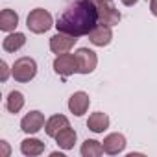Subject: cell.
Instances as JSON below:
<instances>
[{
	"instance_id": "cell-13",
	"label": "cell",
	"mask_w": 157,
	"mask_h": 157,
	"mask_svg": "<svg viewBox=\"0 0 157 157\" xmlns=\"http://www.w3.org/2000/svg\"><path fill=\"white\" fill-rule=\"evenodd\" d=\"M24 44H26V35L21 33V32L10 33V35L2 41V48H4V52H10V54H15V52L21 50Z\"/></svg>"
},
{
	"instance_id": "cell-1",
	"label": "cell",
	"mask_w": 157,
	"mask_h": 157,
	"mask_svg": "<svg viewBox=\"0 0 157 157\" xmlns=\"http://www.w3.org/2000/svg\"><path fill=\"white\" fill-rule=\"evenodd\" d=\"M96 24H98L96 4L89 2V0H74L57 15L56 28L57 32L82 37L89 35Z\"/></svg>"
},
{
	"instance_id": "cell-11",
	"label": "cell",
	"mask_w": 157,
	"mask_h": 157,
	"mask_svg": "<svg viewBox=\"0 0 157 157\" xmlns=\"http://www.w3.org/2000/svg\"><path fill=\"white\" fill-rule=\"evenodd\" d=\"M89 41L94 46H107L113 41V32L111 26H104V24H96L93 28V32L89 33Z\"/></svg>"
},
{
	"instance_id": "cell-21",
	"label": "cell",
	"mask_w": 157,
	"mask_h": 157,
	"mask_svg": "<svg viewBox=\"0 0 157 157\" xmlns=\"http://www.w3.org/2000/svg\"><path fill=\"white\" fill-rule=\"evenodd\" d=\"M150 11L153 17H157V0H150Z\"/></svg>"
},
{
	"instance_id": "cell-6",
	"label": "cell",
	"mask_w": 157,
	"mask_h": 157,
	"mask_svg": "<svg viewBox=\"0 0 157 157\" xmlns=\"http://www.w3.org/2000/svg\"><path fill=\"white\" fill-rule=\"evenodd\" d=\"M54 70L56 74L63 76V78H68L72 76L74 72H78V63H76V56L72 54H59L56 59H54Z\"/></svg>"
},
{
	"instance_id": "cell-12",
	"label": "cell",
	"mask_w": 157,
	"mask_h": 157,
	"mask_svg": "<svg viewBox=\"0 0 157 157\" xmlns=\"http://www.w3.org/2000/svg\"><path fill=\"white\" fill-rule=\"evenodd\" d=\"M68 126H70V124H68V118H67L65 115H54V117H50V118L46 120L44 131H46L48 137H56L61 129H65V128H68Z\"/></svg>"
},
{
	"instance_id": "cell-8",
	"label": "cell",
	"mask_w": 157,
	"mask_h": 157,
	"mask_svg": "<svg viewBox=\"0 0 157 157\" xmlns=\"http://www.w3.org/2000/svg\"><path fill=\"white\" fill-rule=\"evenodd\" d=\"M76 41H78V37L68 35V33H63V32H57L56 35L50 37V50L54 54H57V56L59 54H67L76 44Z\"/></svg>"
},
{
	"instance_id": "cell-3",
	"label": "cell",
	"mask_w": 157,
	"mask_h": 157,
	"mask_svg": "<svg viewBox=\"0 0 157 157\" xmlns=\"http://www.w3.org/2000/svg\"><path fill=\"white\" fill-rule=\"evenodd\" d=\"M37 74V63L32 57H19L13 67H11V76L19 83H28L32 82Z\"/></svg>"
},
{
	"instance_id": "cell-17",
	"label": "cell",
	"mask_w": 157,
	"mask_h": 157,
	"mask_svg": "<svg viewBox=\"0 0 157 157\" xmlns=\"http://www.w3.org/2000/svg\"><path fill=\"white\" fill-rule=\"evenodd\" d=\"M17 26H19V15L13 10H2V13H0V30L13 32Z\"/></svg>"
},
{
	"instance_id": "cell-18",
	"label": "cell",
	"mask_w": 157,
	"mask_h": 157,
	"mask_svg": "<svg viewBox=\"0 0 157 157\" xmlns=\"http://www.w3.org/2000/svg\"><path fill=\"white\" fill-rule=\"evenodd\" d=\"M24 107V94L21 91H11L6 98V109L13 115L21 113V109Z\"/></svg>"
},
{
	"instance_id": "cell-2",
	"label": "cell",
	"mask_w": 157,
	"mask_h": 157,
	"mask_svg": "<svg viewBox=\"0 0 157 157\" xmlns=\"http://www.w3.org/2000/svg\"><path fill=\"white\" fill-rule=\"evenodd\" d=\"M26 26H28V30H30L32 33H46V32H48L52 26H56V24H54L52 15H50L46 10L35 8V10H32V11L28 13V17H26Z\"/></svg>"
},
{
	"instance_id": "cell-20",
	"label": "cell",
	"mask_w": 157,
	"mask_h": 157,
	"mask_svg": "<svg viewBox=\"0 0 157 157\" xmlns=\"http://www.w3.org/2000/svg\"><path fill=\"white\" fill-rule=\"evenodd\" d=\"M0 70H2V74H0V80L2 82H8V78H10V67L6 61H0Z\"/></svg>"
},
{
	"instance_id": "cell-19",
	"label": "cell",
	"mask_w": 157,
	"mask_h": 157,
	"mask_svg": "<svg viewBox=\"0 0 157 157\" xmlns=\"http://www.w3.org/2000/svg\"><path fill=\"white\" fill-rule=\"evenodd\" d=\"M104 153V146L102 142L94 140V139H87L82 144V155L83 157H100Z\"/></svg>"
},
{
	"instance_id": "cell-10",
	"label": "cell",
	"mask_w": 157,
	"mask_h": 157,
	"mask_svg": "<svg viewBox=\"0 0 157 157\" xmlns=\"http://www.w3.org/2000/svg\"><path fill=\"white\" fill-rule=\"evenodd\" d=\"M102 146H104V151H105V153H109V155H118V153H122L124 148H126V137H124L122 133H109V135L104 139Z\"/></svg>"
},
{
	"instance_id": "cell-5",
	"label": "cell",
	"mask_w": 157,
	"mask_h": 157,
	"mask_svg": "<svg viewBox=\"0 0 157 157\" xmlns=\"http://www.w3.org/2000/svg\"><path fill=\"white\" fill-rule=\"evenodd\" d=\"M74 56H76L78 72H80V74H91L96 68V65H98L96 52H93L89 48H78Z\"/></svg>"
},
{
	"instance_id": "cell-15",
	"label": "cell",
	"mask_w": 157,
	"mask_h": 157,
	"mask_svg": "<svg viewBox=\"0 0 157 157\" xmlns=\"http://www.w3.org/2000/svg\"><path fill=\"white\" fill-rule=\"evenodd\" d=\"M21 151L28 157H35V155H41L44 151V142L39 140V139H24L21 142Z\"/></svg>"
},
{
	"instance_id": "cell-9",
	"label": "cell",
	"mask_w": 157,
	"mask_h": 157,
	"mask_svg": "<svg viewBox=\"0 0 157 157\" xmlns=\"http://www.w3.org/2000/svg\"><path fill=\"white\" fill-rule=\"evenodd\" d=\"M89 104H91V98L85 91H78L68 98V109L76 117H83L89 109Z\"/></svg>"
},
{
	"instance_id": "cell-16",
	"label": "cell",
	"mask_w": 157,
	"mask_h": 157,
	"mask_svg": "<svg viewBox=\"0 0 157 157\" xmlns=\"http://www.w3.org/2000/svg\"><path fill=\"white\" fill-rule=\"evenodd\" d=\"M76 131L68 126V128H65V129H61L54 139H56V142H57V146L59 148H63V150H72L74 148V142H76Z\"/></svg>"
},
{
	"instance_id": "cell-7",
	"label": "cell",
	"mask_w": 157,
	"mask_h": 157,
	"mask_svg": "<svg viewBox=\"0 0 157 157\" xmlns=\"http://www.w3.org/2000/svg\"><path fill=\"white\" fill-rule=\"evenodd\" d=\"M44 124H46V120H44V115L41 111H30L21 120V129L28 135H33V133L41 131L44 128Z\"/></svg>"
},
{
	"instance_id": "cell-24",
	"label": "cell",
	"mask_w": 157,
	"mask_h": 157,
	"mask_svg": "<svg viewBox=\"0 0 157 157\" xmlns=\"http://www.w3.org/2000/svg\"><path fill=\"white\" fill-rule=\"evenodd\" d=\"M89 2H93V4H98V2H100V0H89Z\"/></svg>"
},
{
	"instance_id": "cell-23",
	"label": "cell",
	"mask_w": 157,
	"mask_h": 157,
	"mask_svg": "<svg viewBox=\"0 0 157 157\" xmlns=\"http://www.w3.org/2000/svg\"><path fill=\"white\" fill-rule=\"evenodd\" d=\"M120 2L124 4V6H128V8H131V6H135L139 0H120Z\"/></svg>"
},
{
	"instance_id": "cell-4",
	"label": "cell",
	"mask_w": 157,
	"mask_h": 157,
	"mask_svg": "<svg viewBox=\"0 0 157 157\" xmlns=\"http://www.w3.org/2000/svg\"><path fill=\"white\" fill-rule=\"evenodd\" d=\"M96 10H98V24H104V26H111L113 28L122 19L120 11L113 4V0H100V2L96 4Z\"/></svg>"
},
{
	"instance_id": "cell-22",
	"label": "cell",
	"mask_w": 157,
	"mask_h": 157,
	"mask_svg": "<svg viewBox=\"0 0 157 157\" xmlns=\"http://www.w3.org/2000/svg\"><path fill=\"white\" fill-rule=\"evenodd\" d=\"M0 146H2V150H4V153H2V155H4V157H8V155H10V146H8V142H6V140H0Z\"/></svg>"
},
{
	"instance_id": "cell-14",
	"label": "cell",
	"mask_w": 157,
	"mask_h": 157,
	"mask_svg": "<svg viewBox=\"0 0 157 157\" xmlns=\"http://www.w3.org/2000/svg\"><path fill=\"white\" fill-rule=\"evenodd\" d=\"M87 128L91 131H94V133H104L109 128V117L105 113H102V111L93 113L89 117V120H87Z\"/></svg>"
}]
</instances>
